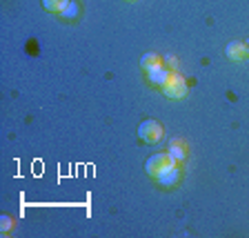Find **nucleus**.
Listing matches in <instances>:
<instances>
[{
    "label": "nucleus",
    "mask_w": 249,
    "mask_h": 238,
    "mask_svg": "<svg viewBox=\"0 0 249 238\" xmlns=\"http://www.w3.org/2000/svg\"><path fill=\"white\" fill-rule=\"evenodd\" d=\"M162 93H165L167 98H185L187 96V83L185 78L180 76L178 72H169V78H167V83L162 85Z\"/></svg>",
    "instance_id": "f257e3e1"
},
{
    "label": "nucleus",
    "mask_w": 249,
    "mask_h": 238,
    "mask_svg": "<svg viewBox=\"0 0 249 238\" xmlns=\"http://www.w3.org/2000/svg\"><path fill=\"white\" fill-rule=\"evenodd\" d=\"M138 136H140V140H145L147 145H156V143L162 140L165 129H162V125L158 120H142L138 127Z\"/></svg>",
    "instance_id": "f03ea898"
},
{
    "label": "nucleus",
    "mask_w": 249,
    "mask_h": 238,
    "mask_svg": "<svg viewBox=\"0 0 249 238\" xmlns=\"http://www.w3.org/2000/svg\"><path fill=\"white\" fill-rule=\"evenodd\" d=\"M176 165V161L171 158L167 151H162V154H154L147 161V165H145V169H147V174H149L151 178H158L162 174V171H167L169 167H174Z\"/></svg>",
    "instance_id": "7ed1b4c3"
},
{
    "label": "nucleus",
    "mask_w": 249,
    "mask_h": 238,
    "mask_svg": "<svg viewBox=\"0 0 249 238\" xmlns=\"http://www.w3.org/2000/svg\"><path fill=\"white\" fill-rule=\"evenodd\" d=\"M225 54H227L229 60H245V58L249 56V45H245V42H240V40H233L227 45Z\"/></svg>",
    "instance_id": "20e7f679"
},
{
    "label": "nucleus",
    "mask_w": 249,
    "mask_h": 238,
    "mask_svg": "<svg viewBox=\"0 0 249 238\" xmlns=\"http://www.w3.org/2000/svg\"><path fill=\"white\" fill-rule=\"evenodd\" d=\"M178 181H180V167H178V163L156 178V183L160 187H174V185H178Z\"/></svg>",
    "instance_id": "39448f33"
},
{
    "label": "nucleus",
    "mask_w": 249,
    "mask_h": 238,
    "mask_svg": "<svg viewBox=\"0 0 249 238\" xmlns=\"http://www.w3.org/2000/svg\"><path fill=\"white\" fill-rule=\"evenodd\" d=\"M167 154H169L176 163L185 161V158H187V145H185V140L174 138V140L169 143V149H167Z\"/></svg>",
    "instance_id": "423d86ee"
},
{
    "label": "nucleus",
    "mask_w": 249,
    "mask_h": 238,
    "mask_svg": "<svg viewBox=\"0 0 249 238\" xmlns=\"http://www.w3.org/2000/svg\"><path fill=\"white\" fill-rule=\"evenodd\" d=\"M169 72H171V69H165L162 65H160V67H156V69H151V72H147V76H149V83L162 87V85L167 83V78H169Z\"/></svg>",
    "instance_id": "0eeeda50"
},
{
    "label": "nucleus",
    "mask_w": 249,
    "mask_h": 238,
    "mask_svg": "<svg viewBox=\"0 0 249 238\" xmlns=\"http://www.w3.org/2000/svg\"><path fill=\"white\" fill-rule=\"evenodd\" d=\"M160 65H162V58L158 54H145L142 60H140V67L145 69V72H151V69L160 67Z\"/></svg>",
    "instance_id": "6e6552de"
},
{
    "label": "nucleus",
    "mask_w": 249,
    "mask_h": 238,
    "mask_svg": "<svg viewBox=\"0 0 249 238\" xmlns=\"http://www.w3.org/2000/svg\"><path fill=\"white\" fill-rule=\"evenodd\" d=\"M78 14H80V5H78L76 0H69V5L60 11V16L65 18V20H76Z\"/></svg>",
    "instance_id": "1a4fd4ad"
},
{
    "label": "nucleus",
    "mask_w": 249,
    "mask_h": 238,
    "mask_svg": "<svg viewBox=\"0 0 249 238\" xmlns=\"http://www.w3.org/2000/svg\"><path fill=\"white\" fill-rule=\"evenodd\" d=\"M67 5H69V0H42V7L47 11H52V14H60Z\"/></svg>",
    "instance_id": "9d476101"
},
{
    "label": "nucleus",
    "mask_w": 249,
    "mask_h": 238,
    "mask_svg": "<svg viewBox=\"0 0 249 238\" xmlns=\"http://www.w3.org/2000/svg\"><path fill=\"white\" fill-rule=\"evenodd\" d=\"M0 225H2V232H7V229L11 227V218L9 216H2V223H0Z\"/></svg>",
    "instance_id": "9b49d317"
},
{
    "label": "nucleus",
    "mask_w": 249,
    "mask_h": 238,
    "mask_svg": "<svg viewBox=\"0 0 249 238\" xmlns=\"http://www.w3.org/2000/svg\"><path fill=\"white\" fill-rule=\"evenodd\" d=\"M167 65H169V67H171V72H176V58H174V56H169V58H167Z\"/></svg>",
    "instance_id": "f8f14e48"
},
{
    "label": "nucleus",
    "mask_w": 249,
    "mask_h": 238,
    "mask_svg": "<svg viewBox=\"0 0 249 238\" xmlns=\"http://www.w3.org/2000/svg\"><path fill=\"white\" fill-rule=\"evenodd\" d=\"M127 2H136V0H127Z\"/></svg>",
    "instance_id": "ddd939ff"
}]
</instances>
